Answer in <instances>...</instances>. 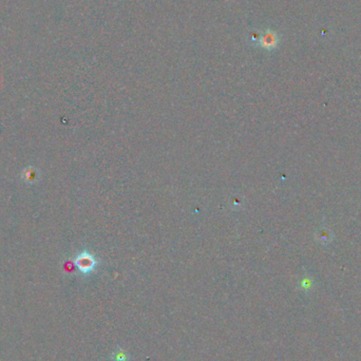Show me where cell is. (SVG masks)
<instances>
[{"label":"cell","mask_w":361,"mask_h":361,"mask_svg":"<svg viewBox=\"0 0 361 361\" xmlns=\"http://www.w3.org/2000/svg\"><path fill=\"white\" fill-rule=\"evenodd\" d=\"M75 265L77 266V269L80 273L83 274H89L90 272L93 271V269L95 267V260L91 256L89 252L85 251L79 253L75 260Z\"/></svg>","instance_id":"obj_1"},{"label":"cell","mask_w":361,"mask_h":361,"mask_svg":"<svg viewBox=\"0 0 361 361\" xmlns=\"http://www.w3.org/2000/svg\"><path fill=\"white\" fill-rule=\"evenodd\" d=\"M279 44L278 34L274 31L267 30L258 38V45L264 50H274Z\"/></svg>","instance_id":"obj_2"},{"label":"cell","mask_w":361,"mask_h":361,"mask_svg":"<svg viewBox=\"0 0 361 361\" xmlns=\"http://www.w3.org/2000/svg\"><path fill=\"white\" fill-rule=\"evenodd\" d=\"M23 179L25 180V182H30V183H33L36 179H37V171L32 168V167H29L28 169H25L23 171Z\"/></svg>","instance_id":"obj_3"},{"label":"cell","mask_w":361,"mask_h":361,"mask_svg":"<svg viewBox=\"0 0 361 361\" xmlns=\"http://www.w3.org/2000/svg\"><path fill=\"white\" fill-rule=\"evenodd\" d=\"M113 359H114V361H128L129 356L123 350H117L113 354Z\"/></svg>","instance_id":"obj_4"}]
</instances>
